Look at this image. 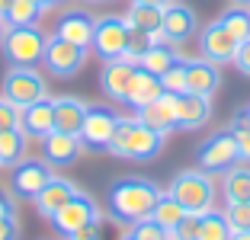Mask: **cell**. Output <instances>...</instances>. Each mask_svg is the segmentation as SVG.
<instances>
[{
  "instance_id": "1",
  "label": "cell",
  "mask_w": 250,
  "mask_h": 240,
  "mask_svg": "<svg viewBox=\"0 0 250 240\" xmlns=\"http://www.w3.org/2000/svg\"><path fill=\"white\" fill-rule=\"evenodd\" d=\"M161 186L147 176H119L109 186V196H106V205H109V218L116 224H135L141 218H151V208L161 199Z\"/></svg>"
},
{
  "instance_id": "2",
  "label": "cell",
  "mask_w": 250,
  "mask_h": 240,
  "mask_svg": "<svg viewBox=\"0 0 250 240\" xmlns=\"http://www.w3.org/2000/svg\"><path fill=\"white\" fill-rule=\"evenodd\" d=\"M164 144H167V135L154 131L151 125H145L138 116H119L112 141L106 151L119 160H138V163H145V160H154L164 151Z\"/></svg>"
},
{
  "instance_id": "3",
  "label": "cell",
  "mask_w": 250,
  "mask_h": 240,
  "mask_svg": "<svg viewBox=\"0 0 250 240\" xmlns=\"http://www.w3.org/2000/svg\"><path fill=\"white\" fill-rule=\"evenodd\" d=\"M167 192L177 199L186 211H192V215H206V211H212L215 208V199H218L215 176L206 173L202 167H189V170L173 173Z\"/></svg>"
},
{
  "instance_id": "4",
  "label": "cell",
  "mask_w": 250,
  "mask_h": 240,
  "mask_svg": "<svg viewBox=\"0 0 250 240\" xmlns=\"http://www.w3.org/2000/svg\"><path fill=\"white\" fill-rule=\"evenodd\" d=\"M45 45H48V32L39 26H7L3 39H0L3 58L10 64H29V67L42 64Z\"/></svg>"
},
{
  "instance_id": "5",
  "label": "cell",
  "mask_w": 250,
  "mask_h": 240,
  "mask_svg": "<svg viewBox=\"0 0 250 240\" xmlns=\"http://www.w3.org/2000/svg\"><path fill=\"white\" fill-rule=\"evenodd\" d=\"M0 93L7 96L10 102H16L20 109L45 100V96H52L48 93L45 74L39 71V67H29V64H10L7 71H3V90H0Z\"/></svg>"
},
{
  "instance_id": "6",
  "label": "cell",
  "mask_w": 250,
  "mask_h": 240,
  "mask_svg": "<svg viewBox=\"0 0 250 240\" xmlns=\"http://www.w3.org/2000/svg\"><path fill=\"white\" fill-rule=\"evenodd\" d=\"M96 221H103V211H100L96 199L90 196V192H83V189H77V192H74V196L52 215L55 231L64 234V237H71V234H77V231H83V227L96 224Z\"/></svg>"
},
{
  "instance_id": "7",
  "label": "cell",
  "mask_w": 250,
  "mask_h": 240,
  "mask_svg": "<svg viewBox=\"0 0 250 240\" xmlns=\"http://www.w3.org/2000/svg\"><path fill=\"white\" fill-rule=\"evenodd\" d=\"M87 58H90V48H83V45H74V42H67V39H61V36H48L42 64H45V71L52 74V77L71 80L74 74L83 71Z\"/></svg>"
},
{
  "instance_id": "8",
  "label": "cell",
  "mask_w": 250,
  "mask_h": 240,
  "mask_svg": "<svg viewBox=\"0 0 250 240\" xmlns=\"http://www.w3.org/2000/svg\"><path fill=\"white\" fill-rule=\"evenodd\" d=\"M196 160H199V167L206 170V173H212V176H221L228 167H234L237 160H241L237 141L228 131V125L221 131H215V135H208V138L196 147Z\"/></svg>"
},
{
  "instance_id": "9",
  "label": "cell",
  "mask_w": 250,
  "mask_h": 240,
  "mask_svg": "<svg viewBox=\"0 0 250 240\" xmlns=\"http://www.w3.org/2000/svg\"><path fill=\"white\" fill-rule=\"evenodd\" d=\"M128 36H132V32H128V26H125V16L103 13V16H96V29H93L90 48H93L96 58H103V61L122 58L125 45H128Z\"/></svg>"
},
{
  "instance_id": "10",
  "label": "cell",
  "mask_w": 250,
  "mask_h": 240,
  "mask_svg": "<svg viewBox=\"0 0 250 240\" xmlns=\"http://www.w3.org/2000/svg\"><path fill=\"white\" fill-rule=\"evenodd\" d=\"M199 32V16L189 3H180V0H170L164 7V20H161V39L167 45H186L189 39H196Z\"/></svg>"
},
{
  "instance_id": "11",
  "label": "cell",
  "mask_w": 250,
  "mask_h": 240,
  "mask_svg": "<svg viewBox=\"0 0 250 240\" xmlns=\"http://www.w3.org/2000/svg\"><path fill=\"white\" fill-rule=\"evenodd\" d=\"M52 176H55L52 167H48L42 157L20 160V163L13 167V176H10V192H13L16 202H20V199H36Z\"/></svg>"
},
{
  "instance_id": "12",
  "label": "cell",
  "mask_w": 250,
  "mask_h": 240,
  "mask_svg": "<svg viewBox=\"0 0 250 240\" xmlns=\"http://www.w3.org/2000/svg\"><path fill=\"white\" fill-rule=\"evenodd\" d=\"M81 157H83L81 135H71V131H58V128H55V131H48V135L42 138V160L52 170L74 167Z\"/></svg>"
},
{
  "instance_id": "13",
  "label": "cell",
  "mask_w": 250,
  "mask_h": 240,
  "mask_svg": "<svg viewBox=\"0 0 250 240\" xmlns=\"http://www.w3.org/2000/svg\"><path fill=\"white\" fill-rule=\"evenodd\" d=\"M237 39L231 36L225 26H221L218 20H212V22H206L202 26V32H199V55L202 58H208V61H215V64H231L234 61V55H237Z\"/></svg>"
},
{
  "instance_id": "14",
  "label": "cell",
  "mask_w": 250,
  "mask_h": 240,
  "mask_svg": "<svg viewBox=\"0 0 250 240\" xmlns=\"http://www.w3.org/2000/svg\"><path fill=\"white\" fill-rule=\"evenodd\" d=\"M116 122L119 116L106 106H90L87 116H83V125H81V141L83 147L90 151H106L112 141V131H116Z\"/></svg>"
},
{
  "instance_id": "15",
  "label": "cell",
  "mask_w": 250,
  "mask_h": 240,
  "mask_svg": "<svg viewBox=\"0 0 250 240\" xmlns=\"http://www.w3.org/2000/svg\"><path fill=\"white\" fill-rule=\"evenodd\" d=\"M93 29H96V16L90 13L87 7H67V10H61L52 36H61V39H67V42H74V45L90 48Z\"/></svg>"
},
{
  "instance_id": "16",
  "label": "cell",
  "mask_w": 250,
  "mask_h": 240,
  "mask_svg": "<svg viewBox=\"0 0 250 240\" xmlns=\"http://www.w3.org/2000/svg\"><path fill=\"white\" fill-rule=\"evenodd\" d=\"M135 67H138V64H132V61H125V58L103 61V71H100V90H103L106 100L122 102V106H125V100H128V90H132Z\"/></svg>"
},
{
  "instance_id": "17",
  "label": "cell",
  "mask_w": 250,
  "mask_h": 240,
  "mask_svg": "<svg viewBox=\"0 0 250 240\" xmlns=\"http://www.w3.org/2000/svg\"><path fill=\"white\" fill-rule=\"evenodd\" d=\"M186 90L212 100L221 90V64L202 58V55L199 58H186Z\"/></svg>"
},
{
  "instance_id": "18",
  "label": "cell",
  "mask_w": 250,
  "mask_h": 240,
  "mask_svg": "<svg viewBox=\"0 0 250 240\" xmlns=\"http://www.w3.org/2000/svg\"><path fill=\"white\" fill-rule=\"evenodd\" d=\"M135 116H138L145 125H151L154 131H161V135L177 131V93H164V96H157L154 102L141 106Z\"/></svg>"
},
{
  "instance_id": "19",
  "label": "cell",
  "mask_w": 250,
  "mask_h": 240,
  "mask_svg": "<svg viewBox=\"0 0 250 240\" xmlns=\"http://www.w3.org/2000/svg\"><path fill=\"white\" fill-rule=\"evenodd\" d=\"M74 192H77V182H71L67 176H52V180L42 186V192L32 199V205H36V211H39V218L52 221V215L74 196Z\"/></svg>"
},
{
  "instance_id": "20",
  "label": "cell",
  "mask_w": 250,
  "mask_h": 240,
  "mask_svg": "<svg viewBox=\"0 0 250 240\" xmlns=\"http://www.w3.org/2000/svg\"><path fill=\"white\" fill-rule=\"evenodd\" d=\"M212 119V100L208 96H196V93H177V128L183 131H196Z\"/></svg>"
},
{
  "instance_id": "21",
  "label": "cell",
  "mask_w": 250,
  "mask_h": 240,
  "mask_svg": "<svg viewBox=\"0 0 250 240\" xmlns=\"http://www.w3.org/2000/svg\"><path fill=\"white\" fill-rule=\"evenodd\" d=\"M52 102H55V128L81 135V125H83V116H87L90 102L81 100V96H74V93L52 96Z\"/></svg>"
},
{
  "instance_id": "22",
  "label": "cell",
  "mask_w": 250,
  "mask_h": 240,
  "mask_svg": "<svg viewBox=\"0 0 250 240\" xmlns=\"http://www.w3.org/2000/svg\"><path fill=\"white\" fill-rule=\"evenodd\" d=\"M20 128L29 135V138H39L42 141L48 131H55V102L52 96H45V100L32 102L22 109V119H20Z\"/></svg>"
},
{
  "instance_id": "23",
  "label": "cell",
  "mask_w": 250,
  "mask_h": 240,
  "mask_svg": "<svg viewBox=\"0 0 250 240\" xmlns=\"http://www.w3.org/2000/svg\"><path fill=\"white\" fill-rule=\"evenodd\" d=\"M167 90H164L161 77L151 71H145V67H135V77H132V90H128V100H125V106H132L135 112L141 109V106H147V102H154L157 96H164Z\"/></svg>"
},
{
  "instance_id": "24",
  "label": "cell",
  "mask_w": 250,
  "mask_h": 240,
  "mask_svg": "<svg viewBox=\"0 0 250 240\" xmlns=\"http://www.w3.org/2000/svg\"><path fill=\"white\" fill-rule=\"evenodd\" d=\"M221 199L225 202H250V163L237 160L234 167L221 173Z\"/></svg>"
},
{
  "instance_id": "25",
  "label": "cell",
  "mask_w": 250,
  "mask_h": 240,
  "mask_svg": "<svg viewBox=\"0 0 250 240\" xmlns=\"http://www.w3.org/2000/svg\"><path fill=\"white\" fill-rule=\"evenodd\" d=\"M161 20H164L161 7L132 3V7L125 10V26H128V32H141V36H151V39H161Z\"/></svg>"
},
{
  "instance_id": "26",
  "label": "cell",
  "mask_w": 250,
  "mask_h": 240,
  "mask_svg": "<svg viewBox=\"0 0 250 240\" xmlns=\"http://www.w3.org/2000/svg\"><path fill=\"white\" fill-rule=\"evenodd\" d=\"M26 151H29V135L20 125L0 131V167H16L20 160H26Z\"/></svg>"
},
{
  "instance_id": "27",
  "label": "cell",
  "mask_w": 250,
  "mask_h": 240,
  "mask_svg": "<svg viewBox=\"0 0 250 240\" xmlns=\"http://www.w3.org/2000/svg\"><path fill=\"white\" fill-rule=\"evenodd\" d=\"M180 58H183V51H180L177 45H167L164 39H157V42L151 45V48H147L145 55H141L138 64L145 67V71H151V74H157V77H161V74L167 71L170 64H177Z\"/></svg>"
},
{
  "instance_id": "28",
  "label": "cell",
  "mask_w": 250,
  "mask_h": 240,
  "mask_svg": "<svg viewBox=\"0 0 250 240\" xmlns=\"http://www.w3.org/2000/svg\"><path fill=\"white\" fill-rule=\"evenodd\" d=\"M183 218H186V208H183V205L170 196V192H161V199H157L154 208H151V221H157L164 231H177V224Z\"/></svg>"
},
{
  "instance_id": "29",
  "label": "cell",
  "mask_w": 250,
  "mask_h": 240,
  "mask_svg": "<svg viewBox=\"0 0 250 240\" xmlns=\"http://www.w3.org/2000/svg\"><path fill=\"white\" fill-rule=\"evenodd\" d=\"M231 224L225 218V208H212L199 218V231H196V240H231Z\"/></svg>"
},
{
  "instance_id": "30",
  "label": "cell",
  "mask_w": 250,
  "mask_h": 240,
  "mask_svg": "<svg viewBox=\"0 0 250 240\" xmlns=\"http://www.w3.org/2000/svg\"><path fill=\"white\" fill-rule=\"evenodd\" d=\"M218 22L237 39V42H244V39L250 36V7H244V3H231V7H225L218 13Z\"/></svg>"
},
{
  "instance_id": "31",
  "label": "cell",
  "mask_w": 250,
  "mask_h": 240,
  "mask_svg": "<svg viewBox=\"0 0 250 240\" xmlns=\"http://www.w3.org/2000/svg\"><path fill=\"white\" fill-rule=\"evenodd\" d=\"M39 16H42V7L36 0H13L3 16V26H39Z\"/></svg>"
},
{
  "instance_id": "32",
  "label": "cell",
  "mask_w": 250,
  "mask_h": 240,
  "mask_svg": "<svg viewBox=\"0 0 250 240\" xmlns=\"http://www.w3.org/2000/svg\"><path fill=\"white\" fill-rule=\"evenodd\" d=\"M228 131L234 135V141H237V151H241V160H247L250 163V122H247V116H244L241 109L231 116V122H228Z\"/></svg>"
},
{
  "instance_id": "33",
  "label": "cell",
  "mask_w": 250,
  "mask_h": 240,
  "mask_svg": "<svg viewBox=\"0 0 250 240\" xmlns=\"http://www.w3.org/2000/svg\"><path fill=\"white\" fill-rule=\"evenodd\" d=\"M161 83L167 93H186V55L161 74Z\"/></svg>"
},
{
  "instance_id": "34",
  "label": "cell",
  "mask_w": 250,
  "mask_h": 240,
  "mask_svg": "<svg viewBox=\"0 0 250 240\" xmlns=\"http://www.w3.org/2000/svg\"><path fill=\"white\" fill-rule=\"evenodd\" d=\"M128 237L132 240H170V231H164L157 221L151 218H141L132 224V231H128Z\"/></svg>"
},
{
  "instance_id": "35",
  "label": "cell",
  "mask_w": 250,
  "mask_h": 240,
  "mask_svg": "<svg viewBox=\"0 0 250 240\" xmlns=\"http://www.w3.org/2000/svg\"><path fill=\"white\" fill-rule=\"evenodd\" d=\"M225 218L231 231H250V202H225Z\"/></svg>"
},
{
  "instance_id": "36",
  "label": "cell",
  "mask_w": 250,
  "mask_h": 240,
  "mask_svg": "<svg viewBox=\"0 0 250 240\" xmlns=\"http://www.w3.org/2000/svg\"><path fill=\"white\" fill-rule=\"evenodd\" d=\"M154 42H157V39L141 36V32H132V36H128V45H125V55H122V58H125V61H132V64H138L141 55H145V51L151 48Z\"/></svg>"
},
{
  "instance_id": "37",
  "label": "cell",
  "mask_w": 250,
  "mask_h": 240,
  "mask_svg": "<svg viewBox=\"0 0 250 240\" xmlns=\"http://www.w3.org/2000/svg\"><path fill=\"white\" fill-rule=\"evenodd\" d=\"M22 119V109L16 106V102H10L7 96L0 93V131H7V128H16Z\"/></svg>"
},
{
  "instance_id": "38",
  "label": "cell",
  "mask_w": 250,
  "mask_h": 240,
  "mask_svg": "<svg viewBox=\"0 0 250 240\" xmlns=\"http://www.w3.org/2000/svg\"><path fill=\"white\" fill-rule=\"evenodd\" d=\"M199 218H202V215H192V211H186V218L177 224V231H170V240H196Z\"/></svg>"
},
{
  "instance_id": "39",
  "label": "cell",
  "mask_w": 250,
  "mask_h": 240,
  "mask_svg": "<svg viewBox=\"0 0 250 240\" xmlns=\"http://www.w3.org/2000/svg\"><path fill=\"white\" fill-rule=\"evenodd\" d=\"M231 64L237 67V74H244V77H250V36L244 39L241 45H237V55H234V61Z\"/></svg>"
},
{
  "instance_id": "40",
  "label": "cell",
  "mask_w": 250,
  "mask_h": 240,
  "mask_svg": "<svg viewBox=\"0 0 250 240\" xmlns=\"http://www.w3.org/2000/svg\"><path fill=\"white\" fill-rule=\"evenodd\" d=\"M0 240H20V218L0 215Z\"/></svg>"
},
{
  "instance_id": "41",
  "label": "cell",
  "mask_w": 250,
  "mask_h": 240,
  "mask_svg": "<svg viewBox=\"0 0 250 240\" xmlns=\"http://www.w3.org/2000/svg\"><path fill=\"white\" fill-rule=\"evenodd\" d=\"M103 221H96V224H90V227H83V231H77V234H71V237H64V240H103Z\"/></svg>"
},
{
  "instance_id": "42",
  "label": "cell",
  "mask_w": 250,
  "mask_h": 240,
  "mask_svg": "<svg viewBox=\"0 0 250 240\" xmlns=\"http://www.w3.org/2000/svg\"><path fill=\"white\" fill-rule=\"evenodd\" d=\"M0 215H16V199L7 189H0Z\"/></svg>"
},
{
  "instance_id": "43",
  "label": "cell",
  "mask_w": 250,
  "mask_h": 240,
  "mask_svg": "<svg viewBox=\"0 0 250 240\" xmlns=\"http://www.w3.org/2000/svg\"><path fill=\"white\" fill-rule=\"evenodd\" d=\"M132 3H147V7H167V3H170V0H132Z\"/></svg>"
},
{
  "instance_id": "44",
  "label": "cell",
  "mask_w": 250,
  "mask_h": 240,
  "mask_svg": "<svg viewBox=\"0 0 250 240\" xmlns=\"http://www.w3.org/2000/svg\"><path fill=\"white\" fill-rule=\"evenodd\" d=\"M36 3L42 7V13H45V10H55V7L61 3V0H36Z\"/></svg>"
},
{
  "instance_id": "45",
  "label": "cell",
  "mask_w": 250,
  "mask_h": 240,
  "mask_svg": "<svg viewBox=\"0 0 250 240\" xmlns=\"http://www.w3.org/2000/svg\"><path fill=\"white\" fill-rule=\"evenodd\" d=\"M231 240H250V231H234V234H231Z\"/></svg>"
},
{
  "instance_id": "46",
  "label": "cell",
  "mask_w": 250,
  "mask_h": 240,
  "mask_svg": "<svg viewBox=\"0 0 250 240\" xmlns=\"http://www.w3.org/2000/svg\"><path fill=\"white\" fill-rule=\"evenodd\" d=\"M10 3H13V0H0V20H3V16H7V10H10Z\"/></svg>"
},
{
  "instance_id": "47",
  "label": "cell",
  "mask_w": 250,
  "mask_h": 240,
  "mask_svg": "<svg viewBox=\"0 0 250 240\" xmlns=\"http://www.w3.org/2000/svg\"><path fill=\"white\" fill-rule=\"evenodd\" d=\"M83 3H116V0H83Z\"/></svg>"
},
{
  "instance_id": "48",
  "label": "cell",
  "mask_w": 250,
  "mask_h": 240,
  "mask_svg": "<svg viewBox=\"0 0 250 240\" xmlns=\"http://www.w3.org/2000/svg\"><path fill=\"white\" fill-rule=\"evenodd\" d=\"M241 112L247 116V122H250V102H247V106H241Z\"/></svg>"
},
{
  "instance_id": "49",
  "label": "cell",
  "mask_w": 250,
  "mask_h": 240,
  "mask_svg": "<svg viewBox=\"0 0 250 240\" xmlns=\"http://www.w3.org/2000/svg\"><path fill=\"white\" fill-rule=\"evenodd\" d=\"M3 29H7V26H3V20H0V39H3Z\"/></svg>"
},
{
  "instance_id": "50",
  "label": "cell",
  "mask_w": 250,
  "mask_h": 240,
  "mask_svg": "<svg viewBox=\"0 0 250 240\" xmlns=\"http://www.w3.org/2000/svg\"><path fill=\"white\" fill-rule=\"evenodd\" d=\"M234 3H244V7H250V0H234Z\"/></svg>"
},
{
  "instance_id": "51",
  "label": "cell",
  "mask_w": 250,
  "mask_h": 240,
  "mask_svg": "<svg viewBox=\"0 0 250 240\" xmlns=\"http://www.w3.org/2000/svg\"><path fill=\"white\" fill-rule=\"evenodd\" d=\"M119 240H132V237H128V234H122V237H119Z\"/></svg>"
}]
</instances>
